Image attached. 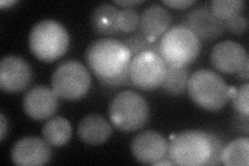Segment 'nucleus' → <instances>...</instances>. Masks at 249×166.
Segmentation results:
<instances>
[{"label":"nucleus","mask_w":249,"mask_h":166,"mask_svg":"<svg viewBox=\"0 0 249 166\" xmlns=\"http://www.w3.org/2000/svg\"><path fill=\"white\" fill-rule=\"evenodd\" d=\"M244 0H213L210 3V10L216 17L225 21L241 14L244 10Z\"/></svg>","instance_id":"nucleus-21"},{"label":"nucleus","mask_w":249,"mask_h":166,"mask_svg":"<svg viewBox=\"0 0 249 166\" xmlns=\"http://www.w3.org/2000/svg\"><path fill=\"white\" fill-rule=\"evenodd\" d=\"M131 58L127 46L114 38L96 39L85 51V61L99 81L124 72L129 68Z\"/></svg>","instance_id":"nucleus-1"},{"label":"nucleus","mask_w":249,"mask_h":166,"mask_svg":"<svg viewBox=\"0 0 249 166\" xmlns=\"http://www.w3.org/2000/svg\"><path fill=\"white\" fill-rule=\"evenodd\" d=\"M207 134L210 140V145H211V155H210L206 165H220L222 164L221 153L224 147L223 142L215 134L211 132H207Z\"/></svg>","instance_id":"nucleus-25"},{"label":"nucleus","mask_w":249,"mask_h":166,"mask_svg":"<svg viewBox=\"0 0 249 166\" xmlns=\"http://www.w3.org/2000/svg\"><path fill=\"white\" fill-rule=\"evenodd\" d=\"M224 27L228 30H230L231 33L241 36L243 35L245 31L247 30L248 27V21L247 18L244 15L239 14L235 17L230 18L228 20L224 21Z\"/></svg>","instance_id":"nucleus-26"},{"label":"nucleus","mask_w":249,"mask_h":166,"mask_svg":"<svg viewBox=\"0 0 249 166\" xmlns=\"http://www.w3.org/2000/svg\"><path fill=\"white\" fill-rule=\"evenodd\" d=\"M58 96L45 85L30 89L22 101V107L27 116L36 121L49 120L58 109Z\"/></svg>","instance_id":"nucleus-11"},{"label":"nucleus","mask_w":249,"mask_h":166,"mask_svg":"<svg viewBox=\"0 0 249 166\" xmlns=\"http://www.w3.org/2000/svg\"><path fill=\"white\" fill-rule=\"evenodd\" d=\"M189 72L186 67H166V73L161 88L170 96H180L187 91V83L189 79Z\"/></svg>","instance_id":"nucleus-20"},{"label":"nucleus","mask_w":249,"mask_h":166,"mask_svg":"<svg viewBox=\"0 0 249 166\" xmlns=\"http://www.w3.org/2000/svg\"><path fill=\"white\" fill-rule=\"evenodd\" d=\"M248 92H249V84L246 82L237 89L235 96L231 100L232 101V106L235 108L236 112L242 115H249V103H248Z\"/></svg>","instance_id":"nucleus-24"},{"label":"nucleus","mask_w":249,"mask_h":166,"mask_svg":"<svg viewBox=\"0 0 249 166\" xmlns=\"http://www.w3.org/2000/svg\"><path fill=\"white\" fill-rule=\"evenodd\" d=\"M166 62L155 52H142L132 57L129 64L131 82L139 90L150 91L161 86L166 73Z\"/></svg>","instance_id":"nucleus-8"},{"label":"nucleus","mask_w":249,"mask_h":166,"mask_svg":"<svg viewBox=\"0 0 249 166\" xmlns=\"http://www.w3.org/2000/svg\"><path fill=\"white\" fill-rule=\"evenodd\" d=\"M109 118L116 129L134 132L142 129L150 116L146 101L133 91H124L111 100L109 104Z\"/></svg>","instance_id":"nucleus-4"},{"label":"nucleus","mask_w":249,"mask_h":166,"mask_svg":"<svg viewBox=\"0 0 249 166\" xmlns=\"http://www.w3.org/2000/svg\"><path fill=\"white\" fill-rule=\"evenodd\" d=\"M199 51L200 41L183 25L169 28L159 41L160 56L169 66H188L196 59Z\"/></svg>","instance_id":"nucleus-5"},{"label":"nucleus","mask_w":249,"mask_h":166,"mask_svg":"<svg viewBox=\"0 0 249 166\" xmlns=\"http://www.w3.org/2000/svg\"><path fill=\"white\" fill-rule=\"evenodd\" d=\"M170 23L171 15L166 7L159 3H153L140 15V33L151 41H157L159 37L164 35L169 29Z\"/></svg>","instance_id":"nucleus-15"},{"label":"nucleus","mask_w":249,"mask_h":166,"mask_svg":"<svg viewBox=\"0 0 249 166\" xmlns=\"http://www.w3.org/2000/svg\"><path fill=\"white\" fill-rule=\"evenodd\" d=\"M33 79L28 62L17 55H6L0 62V89L4 92L18 93L27 89Z\"/></svg>","instance_id":"nucleus-9"},{"label":"nucleus","mask_w":249,"mask_h":166,"mask_svg":"<svg viewBox=\"0 0 249 166\" xmlns=\"http://www.w3.org/2000/svg\"><path fill=\"white\" fill-rule=\"evenodd\" d=\"M233 124L240 131H244L245 134H248V116L237 113Z\"/></svg>","instance_id":"nucleus-29"},{"label":"nucleus","mask_w":249,"mask_h":166,"mask_svg":"<svg viewBox=\"0 0 249 166\" xmlns=\"http://www.w3.org/2000/svg\"><path fill=\"white\" fill-rule=\"evenodd\" d=\"M181 25L190 29L199 41H213L224 33V21L207 6H199L186 15Z\"/></svg>","instance_id":"nucleus-13"},{"label":"nucleus","mask_w":249,"mask_h":166,"mask_svg":"<svg viewBox=\"0 0 249 166\" xmlns=\"http://www.w3.org/2000/svg\"><path fill=\"white\" fill-rule=\"evenodd\" d=\"M142 0H114V4L124 7V9H132L134 5L142 4Z\"/></svg>","instance_id":"nucleus-30"},{"label":"nucleus","mask_w":249,"mask_h":166,"mask_svg":"<svg viewBox=\"0 0 249 166\" xmlns=\"http://www.w3.org/2000/svg\"><path fill=\"white\" fill-rule=\"evenodd\" d=\"M9 131V122H7L4 113H0V139L4 140L5 135Z\"/></svg>","instance_id":"nucleus-31"},{"label":"nucleus","mask_w":249,"mask_h":166,"mask_svg":"<svg viewBox=\"0 0 249 166\" xmlns=\"http://www.w3.org/2000/svg\"><path fill=\"white\" fill-rule=\"evenodd\" d=\"M91 83L89 70L80 61L70 59L60 62L54 70L51 86L59 99L76 101L88 93Z\"/></svg>","instance_id":"nucleus-7"},{"label":"nucleus","mask_w":249,"mask_h":166,"mask_svg":"<svg viewBox=\"0 0 249 166\" xmlns=\"http://www.w3.org/2000/svg\"><path fill=\"white\" fill-rule=\"evenodd\" d=\"M140 15L133 9L120 10L119 29L123 33H132L139 26Z\"/></svg>","instance_id":"nucleus-23"},{"label":"nucleus","mask_w":249,"mask_h":166,"mask_svg":"<svg viewBox=\"0 0 249 166\" xmlns=\"http://www.w3.org/2000/svg\"><path fill=\"white\" fill-rule=\"evenodd\" d=\"M231 86L214 71L200 69L193 72L187 83V92L196 104L207 111H218L228 104Z\"/></svg>","instance_id":"nucleus-2"},{"label":"nucleus","mask_w":249,"mask_h":166,"mask_svg":"<svg viewBox=\"0 0 249 166\" xmlns=\"http://www.w3.org/2000/svg\"><path fill=\"white\" fill-rule=\"evenodd\" d=\"M211 155V145L205 131L185 130L170 136L168 157L175 165H206Z\"/></svg>","instance_id":"nucleus-6"},{"label":"nucleus","mask_w":249,"mask_h":166,"mask_svg":"<svg viewBox=\"0 0 249 166\" xmlns=\"http://www.w3.org/2000/svg\"><path fill=\"white\" fill-rule=\"evenodd\" d=\"M237 77L239 80H242L247 82L248 79H249V60L245 62V65L242 67L239 72L237 73Z\"/></svg>","instance_id":"nucleus-32"},{"label":"nucleus","mask_w":249,"mask_h":166,"mask_svg":"<svg viewBox=\"0 0 249 166\" xmlns=\"http://www.w3.org/2000/svg\"><path fill=\"white\" fill-rule=\"evenodd\" d=\"M78 136L84 144L100 146L112 135V127L106 118L97 113L84 116L77 128Z\"/></svg>","instance_id":"nucleus-16"},{"label":"nucleus","mask_w":249,"mask_h":166,"mask_svg":"<svg viewBox=\"0 0 249 166\" xmlns=\"http://www.w3.org/2000/svg\"><path fill=\"white\" fill-rule=\"evenodd\" d=\"M162 3L170 7V9L185 10L196 4V0H163Z\"/></svg>","instance_id":"nucleus-28"},{"label":"nucleus","mask_w":249,"mask_h":166,"mask_svg":"<svg viewBox=\"0 0 249 166\" xmlns=\"http://www.w3.org/2000/svg\"><path fill=\"white\" fill-rule=\"evenodd\" d=\"M168 141L157 131H143L132 139L130 149L135 160L154 165L168 156Z\"/></svg>","instance_id":"nucleus-10"},{"label":"nucleus","mask_w":249,"mask_h":166,"mask_svg":"<svg viewBox=\"0 0 249 166\" xmlns=\"http://www.w3.org/2000/svg\"><path fill=\"white\" fill-rule=\"evenodd\" d=\"M221 163L227 166H247L249 164V139L240 137L223 147Z\"/></svg>","instance_id":"nucleus-19"},{"label":"nucleus","mask_w":249,"mask_h":166,"mask_svg":"<svg viewBox=\"0 0 249 166\" xmlns=\"http://www.w3.org/2000/svg\"><path fill=\"white\" fill-rule=\"evenodd\" d=\"M123 43L127 46L132 57L147 51L159 54V42L151 41L149 37H145L142 33H137L126 37L124 39Z\"/></svg>","instance_id":"nucleus-22"},{"label":"nucleus","mask_w":249,"mask_h":166,"mask_svg":"<svg viewBox=\"0 0 249 166\" xmlns=\"http://www.w3.org/2000/svg\"><path fill=\"white\" fill-rule=\"evenodd\" d=\"M248 60L244 47L230 39L216 44L211 52L213 67L225 74H237Z\"/></svg>","instance_id":"nucleus-14"},{"label":"nucleus","mask_w":249,"mask_h":166,"mask_svg":"<svg viewBox=\"0 0 249 166\" xmlns=\"http://www.w3.org/2000/svg\"><path fill=\"white\" fill-rule=\"evenodd\" d=\"M18 1H14V0H9V1H5V0H3V1L0 2V7H1L2 10H5V9H10V7L14 4L17 3Z\"/></svg>","instance_id":"nucleus-33"},{"label":"nucleus","mask_w":249,"mask_h":166,"mask_svg":"<svg viewBox=\"0 0 249 166\" xmlns=\"http://www.w3.org/2000/svg\"><path fill=\"white\" fill-rule=\"evenodd\" d=\"M43 138L52 147L67 145L72 137V125L62 116L51 117L42 129Z\"/></svg>","instance_id":"nucleus-18"},{"label":"nucleus","mask_w":249,"mask_h":166,"mask_svg":"<svg viewBox=\"0 0 249 166\" xmlns=\"http://www.w3.org/2000/svg\"><path fill=\"white\" fill-rule=\"evenodd\" d=\"M100 82L104 86H107V88H110V89H115V88H120V86H126V85L132 84L128 70H126L124 72H123L118 76L110 79H106V80H102Z\"/></svg>","instance_id":"nucleus-27"},{"label":"nucleus","mask_w":249,"mask_h":166,"mask_svg":"<svg viewBox=\"0 0 249 166\" xmlns=\"http://www.w3.org/2000/svg\"><path fill=\"white\" fill-rule=\"evenodd\" d=\"M28 45L37 59L51 62L66 54L70 46V36L60 22L46 19L31 28Z\"/></svg>","instance_id":"nucleus-3"},{"label":"nucleus","mask_w":249,"mask_h":166,"mask_svg":"<svg viewBox=\"0 0 249 166\" xmlns=\"http://www.w3.org/2000/svg\"><path fill=\"white\" fill-rule=\"evenodd\" d=\"M50 145L44 138L24 137L13 146L11 159L18 166L45 165L51 159Z\"/></svg>","instance_id":"nucleus-12"},{"label":"nucleus","mask_w":249,"mask_h":166,"mask_svg":"<svg viewBox=\"0 0 249 166\" xmlns=\"http://www.w3.org/2000/svg\"><path fill=\"white\" fill-rule=\"evenodd\" d=\"M119 14L120 10L112 3H100L90 15V26L101 36L118 35L120 33Z\"/></svg>","instance_id":"nucleus-17"}]
</instances>
